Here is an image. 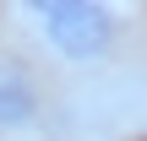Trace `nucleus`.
<instances>
[{
  "label": "nucleus",
  "instance_id": "nucleus-2",
  "mask_svg": "<svg viewBox=\"0 0 147 141\" xmlns=\"http://www.w3.org/2000/svg\"><path fill=\"white\" fill-rule=\"evenodd\" d=\"M38 114V92L16 60H0V130H22Z\"/></svg>",
  "mask_w": 147,
  "mask_h": 141
},
{
  "label": "nucleus",
  "instance_id": "nucleus-1",
  "mask_svg": "<svg viewBox=\"0 0 147 141\" xmlns=\"http://www.w3.org/2000/svg\"><path fill=\"white\" fill-rule=\"evenodd\" d=\"M44 38L65 54V60H98L115 38V22L104 5H87V0H49V5H33Z\"/></svg>",
  "mask_w": 147,
  "mask_h": 141
}]
</instances>
